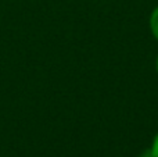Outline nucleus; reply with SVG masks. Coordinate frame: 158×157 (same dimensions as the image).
<instances>
[{
	"instance_id": "1",
	"label": "nucleus",
	"mask_w": 158,
	"mask_h": 157,
	"mask_svg": "<svg viewBox=\"0 0 158 157\" xmlns=\"http://www.w3.org/2000/svg\"><path fill=\"white\" fill-rule=\"evenodd\" d=\"M150 29L153 32L154 38L158 40V7L154 8L150 15Z\"/></svg>"
},
{
	"instance_id": "2",
	"label": "nucleus",
	"mask_w": 158,
	"mask_h": 157,
	"mask_svg": "<svg viewBox=\"0 0 158 157\" xmlns=\"http://www.w3.org/2000/svg\"><path fill=\"white\" fill-rule=\"evenodd\" d=\"M150 152H151V155H153V157H158V132L156 134V136H154V139H153Z\"/></svg>"
},
{
	"instance_id": "3",
	"label": "nucleus",
	"mask_w": 158,
	"mask_h": 157,
	"mask_svg": "<svg viewBox=\"0 0 158 157\" xmlns=\"http://www.w3.org/2000/svg\"><path fill=\"white\" fill-rule=\"evenodd\" d=\"M139 157H153V155H151L150 149H148V150H146V152H143V153H142V155H140Z\"/></svg>"
},
{
	"instance_id": "4",
	"label": "nucleus",
	"mask_w": 158,
	"mask_h": 157,
	"mask_svg": "<svg viewBox=\"0 0 158 157\" xmlns=\"http://www.w3.org/2000/svg\"><path fill=\"white\" fill-rule=\"evenodd\" d=\"M156 68H157V72H158V56H157V61H156Z\"/></svg>"
}]
</instances>
